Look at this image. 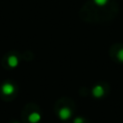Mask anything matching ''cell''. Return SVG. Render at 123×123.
Returning <instances> with one entry per match:
<instances>
[{
	"label": "cell",
	"mask_w": 123,
	"mask_h": 123,
	"mask_svg": "<svg viewBox=\"0 0 123 123\" xmlns=\"http://www.w3.org/2000/svg\"><path fill=\"white\" fill-rule=\"evenodd\" d=\"M8 63L11 67H15L18 64V60L15 56H10L8 59Z\"/></svg>",
	"instance_id": "3"
},
{
	"label": "cell",
	"mask_w": 123,
	"mask_h": 123,
	"mask_svg": "<svg viewBox=\"0 0 123 123\" xmlns=\"http://www.w3.org/2000/svg\"><path fill=\"white\" fill-rule=\"evenodd\" d=\"M39 119H40V115L37 112H32L29 115V121L31 123H37V121H39Z\"/></svg>",
	"instance_id": "2"
},
{
	"label": "cell",
	"mask_w": 123,
	"mask_h": 123,
	"mask_svg": "<svg viewBox=\"0 0 123 123\" xmlns=\"http://www.w3.org/2000/svg\"><path fill=\"white\" fill-rule=\"evenodd\" d=\"M1 89H2V92L5 94V95H11L14 92L15 90V87L13 85L10 84V83H5L2 85L1 86Z\"/></svg>",
	"instance_id": "1"
}]
</instances>
